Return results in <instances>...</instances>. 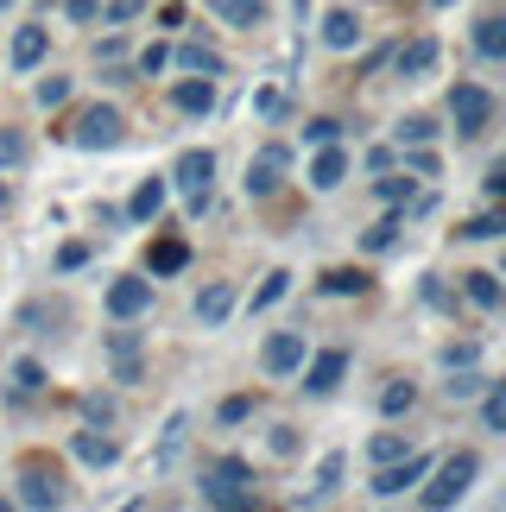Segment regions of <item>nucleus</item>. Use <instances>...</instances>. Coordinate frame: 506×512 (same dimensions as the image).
Listing matches in <instances>:
<instances>
[{
  "mask_svg": "<svg viewBox=\"0 0 506 512\" xmlns=\"http://www.w3.org/2000/svg\"><path fill=\"white\" fill-rule=\"evenodd\" d=\"M342 373H348V354L342 348H323L317 361H310V373H304V392H317V399H323V392L342 386Z\"/></svg>",
  "mask_w": 506,
  "mask_h": 512,
  "instance_id": "6e6552de",
  "label": "nucleus"
},
{
  "mask_svg": "<svg viewBox=\"0 0 506 512\" xmlns=\"http://www.w3.org/2000/svg\"><path fill=\"white\" fill-rule=\"evenodd\" d=\"M146 304H152V285H146V279H114V285H108V317L133 323Z\"/></svg>",
  "mask_w": 506,
  "mask_h": 512,
  "instance_id": "0eeeda50",
  "label": "nucleus"
},
{
  "mask_svg": "<svg viewBox=\"0 0 506 512\" xmlns=\"http://www.w3.org/2000/svg\"><path fill=\"white\" fill-rule=\"evenodd\" d=\"M13 386L19 392H38V386H45V367H38V361H13Z\"/></svg>",
  "mask_w": 506,
  "mask_h": 512,
  "instance_id": "c756f323",
  "label": "nucleus"
},
{
  "mask_svg": "<svg viewBox=\"0 0 506 512\" xmlns=\"http://www.w3.org/2000/svg\"><path fill=\"white\" fill-rule=\"evenodd\" d=\"M260 361H266V373H272V380L298 373V367H304V336H298V329H279V336L266 342V354H260Z\"/></svg>",
  "mask_w": 506,
  "mask_h": 512,
  "instance_id": "39448f33",
  "label": "nucleus"
},
{
  "mask_svg": "<svg viewBox=\"0 0 506 512\" xmlns=\"http://www.w3.org/2000/svg\"><path fill=\"white\" fill-rule=\"evenodd\" d=\"M19 500L26 506H64V487H57L51 468H26V475H19Z\"/></svg>",
  "mask_w": 506,
  "mask_h": 512,
  "instance_id": "9d476101",
  "label": "nucleus"
},
{
  "mask_svg": "<svg viewBox=\"0 0 506 512\" xmlns=\"http://www.w3.org/2000/svg\"><path fill=\"white\" fill-rule=\"evenodd\" d=\"M424 468H431V456H405V462L393 456V462H386L380 475H374V494H380V500H393V494H405V487H412V481L424 475Z\"/></svg>",
  "mask_w": 506,
  "mask_h": 512,
  "instance_id": "423d86ee",
  "label": "nucleus"
},
{
  "mask_svg": "<svg viewBox=\"0 0 506 512\" xmlns=\"http://www.w3.org/2000/svg\"><path fill=\"white\" fill-rule=\"evenodd\" d=\"M247 411H253V399H222V418H228V424H241Z\"/></svg>",
  "mask_w": 506,
  "mask_h": 512,
  "instance_id": "a18cd8bd",
  "label": "nucleus"
},
{
  "mask_svg": "<svg viewBox=\"0 0 506 512\" xmlns=\"http://www.w3.org/2000/svg\"><path fill=\"white\" fill-rule=\"evenodd\" d=\"M475 468H481V456H475V449H456V456L437 468V481L424 487V506H450V500L462 494V487L475 481Z\"/></svg>",
  "mask_w": 506,
  "mask_h": 512,
  "instance_id": "20e7f679",
  "label": "nucleus"
},
{
  "mask_svg": "<svg viewBox=\"0 0 506 512\" xmlns=\"http://www.w3.org/2000/svg\"><path fill=\"white\" fill-rule=\"evenodd\" d=\"M355 38H361L355 13H329V19H323V45H329V51H348V45H355Z\"/></svg>",
  "mask_w": 506,
  "mask_h": 512,
  "instance_id": "6ab92c4d",
  "label": "nucleus"
},
{
  "mask_svg": "<svg viewBox=\"0 0 506 512\" xmlns=\"http://www.w3.org/2000/svg\"><path fill=\"white\" fill-rule=\"evenodd\" d=\"M216 13L228 19V26H260V19H266V0H216Z\"/></svg>",
  "mask_w": 506,
  "mask_h": 512,
  "instance_id": "aec40b11",
  "label": "nucleus"
},
{
  "mask_svg": "<svg viewBox=\"0 0 506 512\" xmlns=\"http://www.w3.org/2000/svg\"><path fill=\"white\" fill-rule=\"evenodd\" d=\"M475 51L481 57H506V19H481V26H475Z\"/></svg>",
  "mask_w": 506,
  "mask_h": 512,
  "instance_id": "412c9836",
  "label": "nucleus"
},
{
  "mask_svg": "<svg viewBox=\"0 0 506 512\" xmlns=\"http://www.w3.org/2000/svg\"><path fill=\"white\" fill-rule=\"evenodd\" d=\"M228 310H235V285H209L203 298H197V323H209V329H216V323L228 317Z\"/></svg>",
  "mask_w": 506,
  "mask_h": 512,
  "instance_id": "dca6fc26",
  "label": "nucleus"
},
{
  "mask_svg": "<svg viewBox=\"0 0 506 512\" xmlns=\"http://www.w3.org/2000/svg\"><path fill=\"white\" fill-rule=\"evenodd\" d=\"M285 159H291L285 146H266L260 159L247 165V190H253V196H272V190H279V171H285Z\"/></svg>",
  "mask_w": 506,
  "mask_h": 512,
  "instance_id": "1a4fd4ad",
  "label": "nucleus"
},
{
  "mask_svg": "<svg viewBox=\"0 0 506 512\" xmlns=\"http://www.w3.org/2000/svg\"><path fill=\"white\" fill-rule=\"evenodd\" d=\"M184 266H190L184 241H159V247H152V272H184Z\"/></svg>",
  "mask_w": 506,
  "mask_h": 512,
  "instance_id": "4be33fe9",
  "label": "nucleus"
},
{
  "mask_svg": "<svg viewBox=\"0 0 506 512\" xmlns=\"http://www.w3.org/2000/svg\"><path fill=\"white\" fill-rule=\"evenodd\" d=\"M323 291H336V298H348V291H367V279H361V272H329V279H323Z\"/></svg>",
  "mask_w": 506,
  "mask_h": 512,
  "instance_id": "473e14b6",
  "label": "nucleus"
},
{
  "mask_svg": "<svg viewBox=\"0 0 506 512\" xmlns=\"http://www.w3.org/2000/svg\"><path fill=\"white\" fill-rule=\"evenodd\" d=\"M342 487V456H323V468H317V487H310V500H329Z\"/></svg>",
  "mask_w": 506,
  "mask_h": 512,
  "instance_id": "393cba45",
  "label": "nucleus"
},
{
  "mask_svg": "<svg viewBox=\"0 0 506 512\" xmlns=\"http://www.w3.org/2000/svg\"><path fill=\"white\" fill-rule=\"evenodd\" d=\"M469 298H475L481 310H494V304L506 298V291H500V279H494V272H469Z\"/></svg>",
  "mask_w": 506,
  "mask_h": 512,
  "instance_id": "5701e85b",
  "label": "nucleus"
},
{
  "mask_svg": "<svg viewBox=\"0 0 506 512\" xmlns=\"http://www.w3.org/2000/svg\"><path fill=\"white\" fill-rule=\"evenodd\" d=\"M285 285H291V272H266V285L253 291V310H272V304L285 298Z\"/></svg>",
  "mask_w": 506,
  "mask_h": 512,
  "instance_id": "bb28decb",
  "label": "nucleus"
},
{
  "mask_svg": "<svg viewBox=\"0 0 506 512\" xmlns=\"http://www.w3.org/2000/svg\"><path fill=\"white\" fill-rule=\"evenodd\" d=\"M45 51H51V38L38 32V26H19V32H13V70H32Z\"/></svg>",
  "mask_w": 506,
  "mask_h": 512,
  "instance_id": "2eb2a0df",
  "label": "nucleus"
},
{
  "mask_svg": "<svg viewBox=\"0 0 506 512\" xmlns=\"http://www.w3.org/2000/svg\"><path fill=\"white\" fill-rule=\"evenodd\" d=\"M488 190H494V196H506V159L494 165V177H488Z\"/></svg>",
  "mask_w": 506,
  "mask_h": 512,
  "instance_id": "de8ad7c7",
  "label": "nucleus"
},
{
  "mask_svg": "<svg viewBox=\"0 0 506 512\" xmlns=\"http://www.w3.org/2000/svg\"><path fill=\"white\" fill-rule=\"evenodd\" d=\"M178 64H184V70H197V76H216V70H222V57L209 51V45H184V51H178Z\"/></svg>",
  "mask_w": 506,
  "mask_h": 512,
  "instance_id": "b1692460",
  "label": "nucleus"
},
{
  "mask_svg": "<svg viewBox=\"0 0 506 512\" xmlns=\"http://www.w3.org/2000/svg\"><path fill=\"white\" fill-rule=\"evenodd\" d=\"M336 133H342V121H329V114H323V121H310V127H304V140H310V146H329Z\"/></svg>",
  "mask_w": 506,
  "mask_h": 512,
  "instance_id": "72a5a7b5",
  "label": "nucleus"
},
{
  "mask_svg": "<svg viewBox=\"0 0 506 512\" xmlns=\"http://www.w3.org/2000/svg\"><path fill=\"white\" fill-rule=\"evenodd\" d=\"M57 266H64V272L89 266V247H83V241H64V247H57Z\"/></svg>",
  "mask_w": 506,
  "mask_h": 512,
  "instance_id": "c9c22d12",
  "label": "nucleus"
},
{
  "mask_svg": "<svg viewBox=\"0 0 506 512\" xmlns=\"http://www.w3.org/2000/svg\"><path fill=\"white\" fill-rule=\"evenodd\" d=\"M380 196H386V203H412V177H386Z\"/></svg>",
  "mask_w": 506,
  "mask_h": 512,
  "instance_id": "ea45409f",
  "label": "nucleus"
},
{
  "mask_svg": "<svg viewBox=\"0 0 506 512\" xmlns=\"http://www.w3.org/2000/svg\"><path fill=\"white\" fill-rule=\"evenodd\" d=\"M475 392H481L475 373H456V380H450V399H475Z\"/></svg>",
  "mask_w": 506,
  "mask_h": 512,
  "instance_id": "79ce46f5",
  "label": "nucleus"
},
{
  "mask_svg": "<svg viewBox=\"0 0 506 512\" xmlns=\"http://www.w3.org/2000/svg\"><path fill=\"white\" fill-rule=\"evenodd\" d=\"M431 133H437V127H431V121H424V114H412V121H405V127H399V140H412V146H424V140H431Z\"/></svg>",
  "mask_w": 506,
  "mask_h": 512,
  "instance_id": "4c0bfd02",
  "label": "nucleus"
},
{
  "mask_svg": "<svg viewBox=\"0 0 506 512\" xmlns=\"http://www.w3.org/2000/svg\"><path fill=\"white\" fill-rule=\"evenodd\" d=\"M481 418H488V430H506V386L488 392V405H481Z\"/></svg>",
  "mask_w": 506,
  "mask_h": 512,
  "instance_id": "2f4dec72",
  "label": "nucleus"
},
{
  "mask_svg": "<svg viewBox=\"0 0 506 512\" xmlns=\"http://www.w3.org/2000/svg\"><path fill=\"white\" fill-rule=\"evenodd\" d=\"M412 399H418V392L399 380V386H386V392H380V411H386V418H399V411H412Z\"/></svg>",
  "mask_w": 506,
  "mask_h": 512,
  "instance_id": "c85d7f7f",
  "label": "nucleus"
},
{
  "mask_svg": "<svg viewBox=\"0 0 506 512\" xmlns=\"http://www.w3.org/2000/svg\"><path fill=\"white\" fill-rule=\"evenodd\" d=\"M374 456H380V462H393V456H405V437H393V430H380V437H374Z\"/></svg>",
  "mask_w": 506,
  "mask_h": 512,
  "instance_id": "58836bf2",
  "label": "nucleus"
},
{
  "mask_svg": "<svg viewBox=\"0 0 506 512\" xmlns=\"http://www.w3.org/2000/svg\"><path fill=\"white\" fill-rule=\"evenodd\" d=\"M76 462H89V468H108L114 456H121V449H114V437H102V430H76Z\"/></svg>",
  "mask_w": 506,
  "mask_h": 512,
  "instance_id": "4468645a",
  "label": "nucleus"
},
{
  "mask_svg": "<svg viewBox=\"0 0 506 512\" xmlns=\"http://www.w3.org/2000/svg\"><path fill=\"white\" fill-rule=\"evenodd\" d=\"M209 177H216V159H209V152H184V159H178V184L197 196V203L209 196Z\"/></svg>",
  "mask_w": 506,
  "mask_h": 512,
  "instance_id": "f8f14e48",
  "label": "nucleus"
},
{
  "mask_svg": "<svg viewBox=\"0 0 506 512\" xmlns=\"http://www.w3.org/2000/svg\"><path fill=\"white\" fill-rule=\"evenodd\" d=\"M0 209H7V184H0Z\"/></svg>",
  "mask_w": 506,
  "mask_h": 512,
  "instance_id": "09e8293b",
  "label": "nucleus"
},
{
  "mask_svg": "<svg viewBox=\"0 0 506 512\" xmlns=\"http://www.w3.org/2000/svg\"><path fill=\"white\" fill-rule=\"evenodd\" d=\"M393 241H399V215H386V222L367 228V241H361V247H367V253H386Z\"/></svg>",
  "mask_w": 506,
  "mask_h": 512,
  "instance_id": "cd10ccee",
  "label": "nucleus"
},
{
  "mask_svg": "<svg viewBox=\"0 0 506 512\" xmlns=\"http://www.w3.org/2000/svg\"><path fill=\"white\" fill-rule=\"evenodd\" d=\"M450 121H456V133H469V140H475V133L494 121V95L481 89V83H456L450 89Z\"/></svg>",
  "mask_w": 506,
  "mask_h": 512,
  "instance_id": "7ed1b4c3",
  "label": "nucleus"
},
{
  "mask_svg": "<svg viewBox=\"0 0 506 512\" xmlns=\"http://www.w3.org/2000/svg\"><path fill=\"white\" fill-rule=\"evenodd\" d=\"M506 222H500V215H475V222L469 228H462V234H469V241H494V234H500Z\"/></svg>",
  "mask_w": 506,
  "mask_h": 512,
  "instance_id": "f704fd0d",
  "label": "nucleus"
},
{
  "mask_svg": "<svg viewBox=\"0 0 506 512\" xmlns=\"http://www.w3.org/2000/svg\"><path fill=\"white\" fill-rule=\"evenodd\" d=\"M165 64H171V51H165V45H146V51H140V70H146V76H159Z\"/></svg>",
  "mask_w": 506,
  "mask_h": 512,
  "instance_id": "a19ab883",
  "label": "nucleus"
},
{
  "mask_svg": "<svg viewBox=\"0 0 506 512\" xmlns=\"http://www.w3.org/2000/svg\"><path fill=\"white\" fill-rule=\"evenodd\" d=\"M108 411H114V405L102 399V392H89V399H83V418H95V424H102V418H108Z\"/></svg>",
  "mask_w": 506,
  "mask_h": 512,
  "instance_id": "37998d69",
  "label": "nucleus"
},
{
  "mask_svg": "<svg viewBox=\"0 0 506 512\" xmlns=\"http://www.w3.org/2000/svg\"><path fill=\"white\" fill-rule=\"evenodd\" d=\"M121 133H127V121H121V108L95 102V108H83V114H76L70 140H76V146H89V152H102V146H121Z\"/></svg>",
  "mask_w": 506,
  "mask_h": 512,
  "instance_id": "f257e3e1",
  "label": "nucleus"
},
{
  "mask_svg": "<svg viewBox=\"0 0 506 512\" xmlns=\"http://www.w3.org/2000/svg\"><path fill=\"white\" fill-rule=\"evenodd\" d=\"M159 209H165V184H159V177H146V184L133 190L127 215H133V222H152V215H159Z\"/></svg>",
  "mask_w": 506,
  "mask_h": 512,
  "instance_id": "f3484780",
  "label": "nucleus"
},
{
  "mask_svg": "<svg viewBox=\"0 0 506 512\" xmlns=\"http://www.w3.org/2000/svg\"><path fill=\"white\" fill-rule=\"evenodd\" d=\"M500 279H506V272H500Z\"/></svg>",
  "mask_w": 506,
  "mask_h": 512,
  "instance_id": "8fccbe9b",
  "label": "nucleus"
},
{
  "mask_svg": "<svg viewBox=\"0 0 506 512\" xmlns=\"http://www.w3.org/2000/svg\"><path fill=\"white\" fill-rule=\"evenodd\" d=\"M133 13H140V0H114V7H108L114 26H121V19H133Z\"/></svg>",
  "mask_w": 506,
  "mask_h": 512,
  "instance_id": "49530a36",
  "label": "nucleus"
},
{
  "mask_svg": "<svg viewBox=\"0 0 506 512\" xmlns=\"http://www.w3.org/2000/svg\"><path fill=\"white\" fill-rule=\"evenodd\" d=\"M437 64V38H412V45L399 51V76H424Z\"/></svg>",
  "mask_w": 506,
  "mask_h": 512,
  "instance_id": "a211bd4d",
  "label": "nucleus"
},
{
  "mask_svg": "<svg viewBox=\"0 0 506 512\" xmlns=\"http://www.w3.org/2000/svg\"><path fill=\"white\" fill-rule=\"evenodd\" d=\"M203 500L209 506H247L253 500V468L247 462H216L203 475Z\"/></svg>",
  "mask_w": 506,
  "mask_h": 512,
  "instance_id": "f03ea898",
  "label": "nucleus"
},
{
  "mask_svg": "<svg viewBox=\"0 0 506 512\" xmlns=\"http://www.w3.org/2000/svg\"><path fill=\"white\" fill-rule=\"evenodd\" d=\"M342 177H348V152H342L336 140H329V146L317 152V159H310V184H317V190H336Z\"/></svg>",
  "mask_w": 506,
  "mask_h": 512,
  "instance_id": "9b49d317",
  "label": "nucleus"
},
{
  "mask_svg": "<svg viewBox=\"0 0 506 512\" xmlns=\"http://www.w3.org/2000/svg\"><path fill=\"white\" fill-rule=\"evenodd\" d=\"M64 13L76 19V26H89V19H102V0H64Z\"/></svg>",
  "mask_w": 506,
  "mask_h": 512,
  "instance_id": "e433bc0d",
  "label": "nucleus"
},
{
  "mask_svg": "<svg viewBox=\"0 0 506 512\" xmlns=\"http://www.w3.org/2000/svg\"><path fill=\"white\" fill-rule=\"evenodd\" d=\"M38 102H45V108L70 102V76H45V83H38Z\"/></svg>",
  "mask_w": 506,
  "mask_h": 512,
  "instance_id": "7c9ffc66",
  "label": "nucleus"
},
{
  "mask_svg": "<svg viewBox=\"0 0 506 512\" xmlns=\"http://www.w3.org/2000/svg\"><path fill=\"white\" fill-rule=\"evenodd\" d=\"M171 102H178L184 114H209L216 108V83H209V76H184V83L171 89Z\"/></svg>",
  "mask_w": 506,
  "mask_h": 512,
  "instance_id": "ddd939ff",
  "label": "nucleus"
},
{
  "mask_svg": "<svg viewBox=\"0 0 506 512\" xmlns=\"http://www.w3.org/2000/svg\"><path fill=\"white\" fill-rule=\"evenodd\" d=\"M19 159H26V133H19V127H0V171H13Z\"/></svg>",
  "mask_w": 506,
  "mask_h": 512,
  "instance_id": "a878e982",
  "label": "nucleus"
},
{
  "mask_svg": "<svg viewBox=\"0 0 506 512\" xmlns=\"http://www.w3.org/2000/svg\"><path fill=\"white\" fill-rule=\"evenodd\" d=\"M405 165H412L418 177H431V171H437V152H424V146H418V152H412V159H405Z\"/></svg>",
  "mask_w": 506,
  "mask_h": 512,
  "instance_id": "c03bdc74",
  "label": "nucleus"
}]
</instances>
